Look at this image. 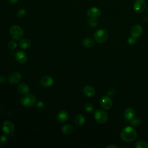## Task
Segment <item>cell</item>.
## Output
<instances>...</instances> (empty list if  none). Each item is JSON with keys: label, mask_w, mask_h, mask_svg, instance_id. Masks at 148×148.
Here are the masks:
<instances>
[{"label": "cell", "mask_w": 148, "mask_h": 148, "mask_svg": "<svg viewBox=\"0 0 148 148\" xmlns=\"http://www.w3.org/2000/svg\"><path fill=\"white\" fill-rule=\"evenodd\" d=\"M21 75L18 72H14L12 73L9 76V82L10 84H15L18 83L21 80Z\"/></svg>", "instance_id": "obj_10"}, {"label": "cell", "mask_w": 148, "mask_h": 148, "mask_svg": "<svg viewBox=\"0 0 148 148\" xmlns=\"http://www.w3.org/2000/svg\"><path fill=\"white\" fill-rule=\"evenodd\" d=\"M84 109L86 110V111L87 112H88V113L92 112L94 111V106H93L92 104L89 103H86V104L84 105Z\"/></svg>", "instance_id": "obj_23"}, {"label": "cell", "mask_w": 148, "mask_h": 148, "mask_svg": "<svg viewBox=\"0 0 148 148\" xmlns=\"http://www.w3.org/2000/svg\"><path fill=\"white\" fill-rule=\"evenodd\" d=\"M137 133L136 130L132 127H125L121 132L120 136L121 139L126 142L133 141L136 138Z\"/></svg>", "instance_id": "obj_1"}, {"label": "cell", "mask_w": 148, "mask_h": 148, "mask_svg": "<svg viewBox=\"0 0 148 148\" xmlns=\"http://www.w3.org/2000/svg\"><path fill=\"white\" fill-rule=\"evenodd\" d=\"M36 101L35 97L31 94H26L23 95L21 99V103L25 107H32Z\"/></svg>", "instance_id": "obj_3"}, {"label": "cell", "mask_w": 148, "mask_h": 148, "mask_svg": "<svg viewBox=\"0 0 148 148\" xmlns=\"http://www.w3.org/2000/svg\"><path fill=\"white\" fill-rule=\"evenodd\" d=\"M7 142H8V139L5 136L2 135V136H0V145H1L6 144L7 143Z\"/></svg>", "instance_id": "obj_28"}, {"label": "cell", "mask_w": 148, "mask_h": 148, "mask_svg": "<svg viewBox=\"0 0 148 148\" xmlns=\"http://www.w3.org/2000/svg\"><path fill=\"white\" fill-rule=\"evenodd\" d=\"M94 118L97 122L99 124H103L108 120V114L106 112L98 109L94 113Z\"/></svg>", "instance_id": "obj_5"}, {"label": "cell", "mask_w": 148, "mask_h": 148, "mask_svg": "<svg viewBox=\"0 0 148 148\" xmlns=\"http://www.w3.org/2000/svg\"><path fill=\"white\" fill-rule=\"evenodd\" d=\"M17 90L21 94H26L29 92V87L25 83H21L17 86Z\"/></svg>", "instance_id": "obj_17"}, {"label": "cell", "mask_w": 148, "mask_h": 148, "mask_svg": "<svg viewBox=\"0 0 148 148\" xmlns=\"http://www.w3.org/2000/svg\"><path fill=\"white\" fill-rule=\"evenodd\" d=\"M140 123V120L138 118H135V119H133L131 120V121H130V124L135 127H137L138 126Z\"/></svg>", "instance_id": "obj_24"}, {"label": "cell", "mask_w": 148, "mask_h": 148, "mask_svg": "<svg viewBox=\"0 0 148 148\" xmlns=\"http://www.w3.org/2000/svg\"><path fill=\"white\" fill-rule=\"evenodd\" d=\"M135 146L136 148H147L148 144L144 140H139L135 143Z\"/></svg>", "instance_id": "obj_22"}, {"label": "cell", "mask_w": 148, "mask_h": 148, "mask_svg": "<svg viewBox=\"0 0 148 148\" xmlns=\"http://www.w3.org/2000/svg\"><path fill=\"white\" fill-rule=\"evenodd\" d=\"M14 58L18 62L21 64L25 63L27 60V54L23 51H17L14 55Z\"/></svg>", "instance_id": "obj_13"}, {"label": "cell", "mask_w": 148, "mask_h": 148, "mask_svg": "<svg viewBox=\"0 0 148 148\" xmlns=\"http://www.w3.org/2000/svg\"><path fill=\"white\" fill-rule=\"evenodd\" d=\"M5 81V77L3 76H0V83H3Z\"/></svg>", "instance_id": "obj_32"}, {"label": "cell", "mask_w": 148, "mask_h": 148, "mask_svg": "<svg viewBox=\"0 0 148 148\" xmlns=\"http://www.w3.org/2000/svg\"><path fill=\"white\" fill-rule=\"evenodd\" d=\"M127 42H128V43L130 45H134V44L136 43V38H135V37H133V36H130L128 38V40H127Z\"/></svg>", "instance_id": "obj_26"}, {"label": "cell", "mask_w": 148, "mask_h": 148, "mask_svg": "<svg viewBox=\"0 0 148 148\" xmlns=\"http://www.w3.org/2000/svg\"><path fill=\"white\" fill-rule=\"evenodd\" d=\"M45 103H44L43 101H38V102H37V103H36V106H37V108H40V109H42V108H45Z\"/></svg>", "instance_id": "obj_31"}, {"label": "cell", "mask_w": 148, "mask_h": 148, "mask_svg": "<svg viewBox=\"0 0 148 148\" xmlns=\"http://www.w3.org/2000/svg\"><path fill=\"white\" fill-rule=\"evenodd\" d=\"M130 33L132 36L136 38H139L143 33V28L140 25L136 24L134 25L130 31Z\"/></svg>", "instance_id": "obj_9"}, {"label": "cell", "mask_w": 148, "mask_h": 148, "mask_svg": "<svg viewBox=\"0 0 148 148\" xmlns=\"http://www.w3.org/2000/svg\"><path fill=\"white\" fill-rule=\"evenodd\" d=\"M108 32L105 29H99L94 34V39L97 43H104L108 38Z\"/></svg>", "instance_id": "obj_2"}, {"label": "cell", "mask_w": 148, "mask_h": 148, "mask_svg": "<svg viewBox=\"0 0 148 148\" xmlns=\"http://www.w3.org/2000/svg\"><path fill=\"white\" fill-rule=\"evenodd\" d=\"M89 24L91 27H96L98 24V21L97 20V18H91L89 20Z\"/></svg>", "instance_id": "obj_27"}, {"label": "cell", "mask_w": 148, "mask_h": 148, "mask_svg": "<svg viewBox=\"0 0 148 148\" xmlns=\"http://www.w3.org/2000/svg\"><path fill=\"white\" fill-rule=\"evenodd\" d=\"M9 1L12 3H16L18 1V0H9Z\"/></svg>", "instance_id": "obj_34"}, {"label": "cell", "mask_w": 148, "mask_h": 148, "mask_svg": "<svg viewBox=\"0 0 148 148\" xmlns=\"http://www.w3.org/2000/svg\"><path fill=\"white\" fill-rule=\"evenodd\" d=\"M147 13H148V8H147Z\"/></svg>", "instance_id": "obj_35"}, {"label": "cell", "mask_w": 148, "mask_h": 148, "mask_svg": "<svg viewBox=\"0 0 148 148\" xmlns=\"http://www.w3.org/2000/svg\"><path fill=\"white\" fill-rule=\"evenodd\" d=\"M54 80L53 79L48 75H45L43 76L40 80V84L45 87H49L53 84Z\"/></svg>", "instance_id": "obj_11"}, {"label": "cell", "mask_w": 148, "mask_h": 148, "mask_svg": "<svg viewBox=\"0 0 148 148\" xmlns=\"http://www.w3.org/2000/svg\"><path fill=\"white\" fill-rule=\"evenodd\" d=\"M87 14L91 18H98L101 14V10L97 7H92L87 10Z\"/></svg>", "instance_id": "obj_12"}, {"label": "cell", "mask_w": 148, "mask_h": 148, "mask_svg": "<svg viewBox=\"0 0 148 148\" xmlns=\"http://www.w3.org/2000/svg\"><path fill=\"white\" fill-rule=\"evenodd\" d=\"M83 44L86 48H91L94 45V42L91 38H86L83 40Z\"/></svg>", "instance_id": "obj_20"}, {"label": "cell", "mask_w": 148, "mask_h": 148, "mask_svg": "<svg viewBox=\"0 0 148 148\" xmlns=\"http://www.w3.org/2000/svg\"><path fill=\"white\" fill-rule=\"evenodd\" d=\"M146 8V2L145 0H136L133 5V9L137 13H142Z\"/></svg>", "instance_id": "obj_7"}, {"label": "cell", "mask_w": 148, "mask_h": 148, "mask_svg": "<svg viewBox=\"0 0 148 148\" xmlns=\"http://www.w3.org/2000/svg\"><path fill=\"white\" fill-rule=\"evenodd\" d=\"M57 118L58 121L61 122H65L69 118V114L68 112L65 110L60 111L57 116Z\"/></svg>", "instance_id": "obj_16"}, {"label": "cell", "mask_w": 148, "mask_h": 148, "mask_svg": "<svg viewBox=\"0 0 148 148\" xmlns=\"http://www.w3.org/2000/svg\"><path fill=\"white\" fill-rule=\"evenodd\" d=\"M25 13H26L25 10H24L23 9H20V10H18V12L17 13V16L18 17H23L25 15Z\"/></svg>", "instance_id": "obj_29"}, {"label": "cell", "mask_w": 148, "mask_h": 148, "mask_svg": "<svg viewBox=\"0 0 148 148\" xmlns=\"http://www.w3.org/2000/svg\"><path fill=\"white\" fill-rule=\"evenodd\" d=\"M135 116V111L131 108H127L124 112V117L126 121H130L134 119Z\"/></svg>", "instance_id": "obj_14"}, {"label": "cell", "mask_w": 148, "mask_h": 148, "mask_svg": "<svg viewBox=\"0 0 148 148\" xmlns=\"http://www.w3.org/2000/svg\"><path fill=\"white\" fill-rule=\"evenodd\" d=\"M83 92L85 95H86L88 97H93L95 94V88L90 85L86 86L83 88Z\"/></svg>", "instance_id": "obj_15"}, {"label": "cell", "mask_w": 148, "mask_h": 148, "mask_svg": "<svg viewBox=\"0 0 148 148\" xmlns=\"http://www.w3.org/2000/svg\"><path fill=\"white\" fill-rule=\"evenodd\" d=\"M101 106L105 110L109 109L112 106V101L109 96H103L100 100Z\"/></svg>", "instance_id": "obj_8"}, {"label": "cell", "mask_w": 148, "mask_h": 148, "mask_svg": "<svg viewBox=\"0 0 148 148\" xmlns=\"http://www.w3.org/2000/svg\"><path fill=\"white\" fill-rule=\"evenodd\" d=\"M2 129L4 134L11 136L14 132V126L11 121L7 120L3 123Z\"/></svg>", "instance_id": "obj_6"}, {"label": "cell", "mask_w": 148, "mask_h": 148, "mask_svg": "<svg viewBox=\"0 0 148 148\" xmlns=\"http://www.w3.org/2000/svg\"><path fill=\"white\" fill-rule=\"evenodd\" d=\"M86 121L85 117L82 114H77L75 117V122L76 125L81 126L83 125Z\"/></svg>", "instance_id": "obj_18"}, {"label": "cell", "mask_w": 148, "mask_h": 148, "mask_svg": "<svg viewBox=\"0 0 148 148\" xmlns=\"http://www.w3.org/2000/svg\"><path fill=\"white\" fill-rule=\"evenodd\" d=\"M17 44L14 40H10L8 43V47L10 50H14L17 47Z\"/></svg>", "instance_id": "obj_25"}, {"label": "cell", "mask_w": 148, "mask_h": 148, "mask_svg": "<svg viewBox=\"0 0 148 148\" xmlns=\"http://www.w3.org/2000/svg\"><path fill=\"white\" fill-rule=\"evenodd\" d=\"M19 45L22 49H27L31 46V41L27 38L21 39L19 42Z\"/></svg>", "instance_id": "obj_19"}, {"label": "cell", "mask_w": 148, "mask_h": 148, "mask_svg": "<svg viewBox=\"0 0 148 148\" xmlns=\"http://www.w3.org/2000/svg\"><path fill=\"white\" fill-rule=\"evenodd\" d=\"M115 94H116V90L113 88H110L108 91V96L109 97H113L115 95Z\"/></svg>", "instance_id": "obj_30"}, {"label": "cell", "mask_w": 148, "mask_h": 148, "mask_svg": "<svg viewBox=\"0 0 148 148\" xmlns=\"http://www.w3.org/2000/svg\"><path fill=\"white\" fill-rule=\"evenodd\" d=\"M107 148H117L118 146L115 145H109L106 146Z\"/></svg>", "instance_id": "obj_33"}, {"label": "cell", "mask_w": 148, "mask_h": 148, "mask_svg": "<svg viewBox=\"0 0 148 148\" xmlns=\"http://www.w3.org/2000/svg\"><path fill=\"white\" fill-rule=\"evenodd\" d=\"M73 127L70 124H65L62 127V132L65 135H69L72 133Z\"/></svg>", "instance_id": "obj_21"}, {"label": "cell", "mask_w": 148, "mask_h": 148, "mask_svg": "<svg viewBox=\"0 0 148 148\" xmlns=\"http://www.w3.org/2000/svg\"><path fill=\"white\" fill-rule=\"evenodd\" d=\"M10 32L13 38L16 40H18L21 39L24 35L23 29L21 27L17 25H14L11 27L10 29Z\"/></svg>", "instance_id": "obj_4"}, {"label": "cell", "mask_w": 148, "mask_h": 148, "mask_svg": "<svg viewBox=\"0 0 148 148\" xmlns=\"http://www.w3.org/2000/svg\"><path fill=\"white\" fill-rule=\"evenodd\" d=\"M145 1H147V0H145Z\"/></svg>", "instance_id": "obj_36"}]
</instances>
